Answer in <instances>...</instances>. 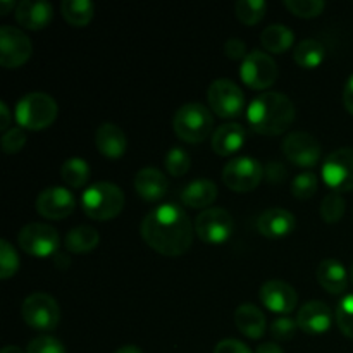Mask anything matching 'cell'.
<instances>
[{
    "instance_id": "33",
    "label": "cell",
    "mask_w": 353,
    "mask_h": 353,
    "mask_svg": "<svg viewBox=\"0 0 353 353\" xmlns=\"http://www.w3.org/2000/svg\"><path fill=\"white\" fill-rule=\"evenodd\" d=\"M165 169L171 176L179 178V176H185L190 171V165H192V157H190L188 152L185 148L174 147L168 152V155L164 157Z\"/></svg>"
},
{
    "instance_id": "7",
    "label": "cell",
    "mask_w": 353,
    "mask_h": 353,
    "mask_svg": "<svg viewBox=\"0 0 353 353\" xmlns=\"http://www.w3.org/2000/svg\"><path fill=\"white\" fill-rule=\"evenodd\" d=\"M240 74L248 88L265 90L278 79V65L268 52L254 50L241 62Z\"/></svg>"
},
{
    "instance_id": "9",
    "label": "cell",
    "mask_w": 353,
    "mask_h": 353,
    "mask_svg": "<svg viewBox=\"0 0 353 353\" xmlns=\"http://www.w3.org/2000/svg\"><path fill=\"white\" fill-rule=\"evenodd\" d=\"M264 176L261 162L252 157H238L228 162L223 169V181L230 190L238 193L257 188Z\"/></svg>"
},
{
    "instance_id": "18",
    "label": "cell",
    "mask_w": 353,
    "mask_h": 353,
    "mask_svg": "<svg viewBox=\"0 0 353 353\" xmlns=\"http://www.w3.org/2000/svg\"><path fill=\"white\" fill-rule=\"evenodd\" d=\"M95 145L107 159H119L126 154V133L114 123H103L95 131Z\"/></svg>"
},
{
    "instance_id": "48",
    "label": "cell",
    "mask_w": 353,
    "mask_h": 353,
    "mask_svg": "<svg viewBox=\"0 0 353 353\" xmlns=\"http://www.w3.org/2000/svg\"><path fill=\"white\" fill-rule=\"evenodd\" d=\"M116 353H143V352H141L138 347H134V345H124V347H121Z\"/></svg>"
},
{
    "instance_id": "41",
    "label": "cell",
    "mask_w": 353,
    "mask_h": 353,
    "mask_svg": "<svg viewBox=\"0 0 353 353\" xmlns=\"http://www.w3.org/2000/svg\"><path fill=\"white\" fill-rule=\"evenodd\" d=\"M224 54L231 59V61H238V59L247 57V45L240 38H230L224 43Z\"/></svg>"
},
{
    "instance_id": "13",
    "label": "cell",
    "mask_w": 353,
    "mask_h": 353,
    "mask_svg": "<svg viewBox=\"0 0 353 353\" xmlns=\"http://www.w3.org/2000/svg\"><path fill=\"white\" fill-rule=\"evenodd\" d=\"M31 40L24 31L12 26L0 28V65L6 69L19 68L30 61Z\"/></svg>"
},
{
    "instance_id": "45",
    "label": "cell",
    "mask_w": 353,
    "mask_h": 353,
    "mask_svg": "<svg viewBox=\"0 0 353 353\" xmlns=\"http://www.w3.org/2000/svg\"><path fill=\"white\" fill-rule=\"evenodd\" d=\"M0 117H2V119H0V131L6 133V131L10 130V110L6 102H0Z\"/></svg>"
},
{
    "instance_id": "40",
    "label": "cell",
    "mask_w": 353,
    "mask_h": 353,
    "mask_svg": "<svg viewBox=\"0 0 353 353\" xmlns=\"http://www.w3.org/2000/svg\"><path fill=\"white\" fill-rule=\"evenodd\" d=\"M26 353H65V348L57 338L38 336L28 345Z\"/></svg>"
},
{
    "instance_id": "6",
    "label": "cell",
    "mask_w": 353,
    "mask_h": 353,
    "mask_svg": "<svg viewBox=\"0 0 353 353\" xmlns=\"http://www.w3.org/2000/svg\"><path fill=\"white\" fill-rule=\"evenodd\" d=\"M23 319L37 331H52L61 321V309L47 293H31L23 302Z\"/></svg>"
},
{
    "instance_id": "15",
    "label": "cell",
    "mask_w": 353,
    "mask_h": 353,
    "mask_svg": "<svg viewBox=\"0 0 353 353\" xmlns=\"http://www.w3.org/2000/svg\"><path fill=\"white\" fill-rule=\"evenodd\" d=\"M76 200L72 193L61 186L43 190L37 199V212L50 221L65 219L69 214H72Z\"/></svg>"
},
{
    "instance_id": "22",
    "label": "cell",
    "mask_w": 353,
    "mask_h": 353,
    "mask_svg": "<svg viewBox=\"0 0 353 353\" xmlns=\"http://www.w3.org/2000/svg\"><path fill=\"white\" fill-rule=\"evenodd\" d=\"M234 326L243 336L259 340L265 333V316L254 303H241L234 310Z\"/></svg>"
},
{
    "instance_id": "37",
    "label": "cell",
    "mask_w": 353,
    "mask_h": 353,
    "mask_svg": "<svg viewBox=\"0 0 353 353\" xmlns=\"http://www.w3.org/2000/svg\"><path fill=\"white\" fill-rule=\"evenodd\" d=\"M336 324L345 336L353 340V295H347L336 309Z\"/></svg>"
},
{
    "instance_id": "24",
    "label": "cell",
    "mask_w": 353,
    "mask_h": 353,
    "mask_svg": "<svg viewBox=\"0 0 353 353\" xmlns=\"http://www.w3.org/2000/svg\"><path fill=\"white\" fill-rule=\"evenodd\" d=\"M217 199V186L210 179L200 178L181 190V202L192 209H205Z\"/></svg>"
},
{
    "instance_id": "29",
    "label": "cell",
    "mask_w": 353,
    "mask_h": 353,
    "mask_svg": "<svg viewBox=\"0 0 353 353\" xmlns=\"http://www.w3.org/2000/svg\"><path fill=\"white\" fill-rule=\"evenodd\" d=\"M62 16L71 26L83 28L93 19L95 6L90 0H64L61 6Z\"/></svg>"
},
{
    "instance_id": "50",
    "label": "cell",
    "mask_w": 353,
    "mask_h": 353,
    "mask_svg": "<svg viewBox=\"0 0 353 353\" xmlns=\"http://www.w3.org/2000/svg\"><path fill=\"white\" fill-rule=\"evenodd\" d=\"M350 278H352V285H353V264H352V269H350Z\"/></svg>"
},
{
    "instance_id": "36",
    "label": "cell",
    "mask_w": 353,
    "mask_h": 353,
    "mask_svg": "<svg viewBox=\"0 0 353 353\" xmlns=\"http://www.w3.org/2000/svg\"><path fill=\"white\" fill-rule=\"evenodd\" d=\"M285 7L296 17H317L323 14L326 3L323 0H285Z\"/></svg>"
},
{
    "instance_id": "27",
    "label": "cell",
    "mask_w": 353,
    "mask_h": 353,
    "mask_svg": "<svg viewBox=\"0 0 353 353\" xmlns=\"http://www.w3.org/2000/svg\"><path fill=\"white\" fill-rule=\"evenodd\" d=\"M295 34L285 24H271L261 33L262 47L272 54H283L293 45Z\"/></svg>"
},
{
    "instance_id": "1",
    "label": "cell",
    "mask_w": 353,
    "mask_h": 353,
    "mask_svg": "<svg viewBox=\"0 0 353 353\" xmlns=\"http://www.w3.org/2000/svg\"><path fill=\"white\" fill-rule=\"evenodd\" d=\"M141 236L155 252L178 257L188 252L193 241V224L188 214L174 203L155 207L141 223Z\"/></svg>"
},
{
    "instance_id": "47",
    "label": "cell",
    "mask_w": 353,
    "mask_h": 353,
    "mask_svg": "<svg viewBox=\"0 0 353 353\" xmlns=\"http://www.w3.org/2000/svg\"><path fill=\"white\" fill-rule=\"evenodd\" d=\"M12 7H14V2H9V0H0V14H2V16H7Z\"/></svg>"
},
{
    "instance_id": "26",
    "label": "cell",
    "mask_w": 353,
    "mask_h": 353,
    "mask_svg": "<svg viewBox=\"0 0 353 353\" xmlns=\"http://www.w3.org/2000/svg\"><path fill=\"white\" fill-rule=\"evenodd\" d=\"M100 243V234L92 226H78L65 234L64 245L71 254H88Z\"/></svg>"
},
{
    "instance_id": "42",
    "label": "cell",
    "mask_w": 353,
    "mask_h": 353,
    "mask_svg": "<svg viewBox=\"0 0 353 353\" xmlns=\"http://www.w3.org/2000/svg\"><path fill=\"white\" fill-rule=\"evenodd\" d=\"M214 353H252L250 348L247 347L241 341L233 340V338H228V340L219 341L214 348Z\"/></svg>"
},
{
    "instance_id": "11",
    "label": "cell",
    "mask_w": 353,
    "mask_h": 353,
    "mask_svg": "<svg viewBox=\"0 0 353 353\" xmlns=\"http://www.w3.org/2000/svg\"><path fill=\"white\" fill-rule=\"evenodd\" d=\"M19 247L33 257H48L59 248V233L55 228L45 223H31L21 230Z\"/></svg>"
},
{
    "instance_id": "19",
    "label": "cell",
    "mask_w": 353,
    "mask_h": 353,
    "mask_svg": "<svg viewBox=\"0 0 353 353\" xmlns=\"http://www.w3.org/2000/svg\"><path fill=\"white\" fill-rule=\"evenodd\" d=\"M52 6L45 0H23L16 6V19L26 30H43L52 21Z\"/></svg>"
},
{
    "instance_id": "44",
    "label": "cell",
    "mask_w": 353,
    "mask_h": 353,
    "mask_svg": "<svg viewBox=\"0 0 353 353\" xmlns=\"http://www.w3.org/2000/svg\"><path fill=\"white\" fill-rule=\"evenodd\" d=\"M343 103H345V109H347L353 116V74L348 78L347 85H345Z\"/></svg>"
},
{
    "instance_id": "35",
    "label": "cell",
    "mask_w": 353,
    "mask_h": 353,
    "mask_svg": "<svg viewBox=\"0 0 353 353\" xmlns=\"http://www.w3.org/2000/svg\"><path fill=\"white\" fill-rule=\"evenodd\" d=\"M317 188H319V181H317V176L314 172H302L292 183V193L299 200L312 199Z\"/></svg>"
},
{
    "instance_id": "16",
    "label": "cell",
    "mask_w": 353,
    "mask_h": 353,
    "mask_svg": "<svg viewBox=\"0 0 353 353\" xmlns=\"http://www.w3.org/2000/svg\"><path fill=\"white\" fill-rule=\"evenodd\" d=\"M259 296L271 312L283 314V316L295 310L296 303H299V295H296L295 288L279 279H271V281L264 283L261 286Z\"/></svg>"
},
{
    "instance_id": "3",
    "label": "cell",
    "mask_w": 353,
    "mask_h": 353,
    "mask_svg": "<svg viewBox=\"0 0 353 353\" xmlns=\"http://www.w3.org/2000/svg\"><path fill=\"white\" fill-rule=\"evenodd\" d=\"M81 205L86 216L92 219H114L119 216L124 207V193L114 183L99 181L83 193Z\"/></svg>"
},
{
    "instance_id": "14",
    "label": "cell",
    "mask_w": 353,
    "mask_h": 353,
    "mask_svg": "<svg viewBox=\"0 0 353 353\" xmlns=\"http://www.w3.org/2000/svg\"><path fill=\"white\" fill-rule=\"evenodd\" d=\"M283 152L286 159L296 168L310 169L319 162L321 159V145L312 134L303 133V131H295L290 133L283 140Z\"/></svg>"
},
{
    "instance_id": "12",
    "label": "cell",
    "mask_w": 353,
    "mask_h": 353,
    "mask_svg": "<svg viewBox=\"0 0 353 353\" xmlns=\"http://www.w3.org/2000/svg\"><path fill=\"white\" fill-rule=\"evenodd\" d=\"M234 221L224 209H207L195 219V233L205 243H223L233 234Z\"/></svg>"
},
{
    "instance_id": "32",
    "label": "cell",
    "mask_w": 353,
    "mask_h": 353,
    "mask_svg": "<svg viewBox=\"0 0 353 353\" xmlns=\"http://www.w3.org/2000/svg\"><path fill=\"white\" fill-rule=\"evenodd\" d=\"M265 9H268V6H265L264 0H238L236 6H234L236 17L248 26H254L259 21H262Z\"/></svg>"
},
{
    "instance_id": "20",
    "label": "cell",
    "mask_w": 353,
    "mask_h": 353,
    "mask_svg": "<svg viewBox=\"0 0 353 353\" xmlns=\"http://www.w3.org/2000/svg\"><path fill=\"white\" fill-rule=\"evenodd\" d=\"M259 231L262 236L265 238H285L295 230V216L290 210L279 209H269L259 217Z\"/></svg>"
},
{
    "instance_id": "17",
    "label": "cell",
    "mask_w": 353,
    "mask_h": 353,
    "mask_svg": "<svg viewBox=\"0 0 353 353\" xmlns=\"http://www.w3.org/2000/svg\"><path fill=\"white\" fill-rule=\"evenodd\" d=\"M333 323V312L327 307V303L321 300H310L302 309L299 310L296 316V324L302 331L309 334H323L326 333Z\"/></svg>"
},
{
    "instance_id": "5",
    "label": "cell",
    "mask_w": 353,
    "mask_h": 353,
    "mask_svg": "<svg viewBox=\"0 0 353 353\" xmlns=\"http://www.w3.org/2000/svg\"><path fill=\"white\" fill-rule=\"evenodd\" d=\"M172 128L179 140L186 143H200L212 131L214 117L202 103H185L176 110Z\"/></svg>"
},
{
    "instance_id": "38",
    "label": "cell",
    "mask_w": 353,
    "mask_h": 353,
    "mask_svg": "<svg viewBox=\"0 0 353 353\" xmlns=\"http://www.w3.org/2000/svg\"><path fill=\"white\" fill-rule=\"evenodd\" d=\"M296 330H299V324L296 321H293L292 317L283 316L278 317L271 323V336L276 338L279 341H288L295 336Z\"/></svg>"
},
{
    "instance_id": "39",
    "label": "cell",
    "mask_w": 353,
    "mask_h": 353,
    "mask_svg": "<svg viewBox=\"0 0 353 353\" xmlns=\"http://www.w3.org/2000/svg\"><path fill=\"white\" fill-rule=\"evenodd\" d=\"M26 145V133L23 128H10L2 137V148L6 154H17Z\"/></svg>"
},
{
    "instance_id": "31",
    "label": "cell",
    "mask_w": 353,
    "mask_h": 353,
    "mask_svg": "<svg viewBox=\"0 0 353 353\" xmlns=\"http://www.w3.org/2000/svg\"><path fill=\"white\" fill-rule=\"evenodd\" d=\"M345 210H347V200L338 192L327 193L321 202V217L327 224L340 223L341 217L345 216Z\"/></svg>"
},
{
    "instance_id": "49",
    "label": "cell",
    "mask_w": 353,
    "mask_h": 353,
    "mask_svg": "<svg viewBox=\"0 0 353 353\" xmlns=\"http://www.w3.org/2000/svg\"><path fill=\"white\" fill-rule=\"evenodd\" d=\"M2 353H23V350H21V348L12 347V345H10V347H6V348H3Z\"/></svg>"
},
{
    "instance_id": "46",
    "label": "cell",
    "mask_w": 353,
    "mask_h": 353,
    "mask_svg": "<svg viewBox=\"0 0 353 353\" xmlns=\"http://www.w3.org/2000/svg\"><path fill=\"white\" fill-rule=\"evenodd\" d=\"M255 353H283V350H281V347L276 343H262V345H259Z\"/></svg>"
},
{
    "instance_id": "21",
    "label": "cell",
    "mask_w": 353,
    "mask_h": 353,
    "mask_svg": "<svg viewBox=\"0 0 353 353\" xmlns=\"http://www.w3.org/2000/svg\"><path fill=\"white\" fill-rule=\"evenodd\" d=\"M134 190L147 202H157L168 193V179L159 169L143 168L134 176Z\"/></svg>"
},
{
    "instance_id": "28",
    "label": "cell",
    "mask_w": 353,
    "mask_h": 353,
    "mask_svg": "<svg viewBox=\"0 0 353 353\" xmlns=\"http://www.w3.org/2000/svg\"><path fill=\"white\" fill-rule=\"evenodd\" d=\"M324 55H326V50H324L323 43L314 40V38L300 41L293 50V59L303 69L317 68L324 61Z\"/></svg>"
},
{
    "instance_id": "10",
    "label": "cell",
    "mask_w": 353,
    "mask_h": 353,
    "mask_svg": "<svg viewBox=\"0 0 353 353\" xmlns=\"http://www.w3.org/2000/svg\"><path fill=\"white\" fill-rule=\"evenodd\" d=\"M323 179L334 192L353 190V148L345 147L331 152L323 165Z\"/></svg>"
},
{
    "instance_id": "25",
    "label": "cell",
    "mask_w": 353,
    "mask_h": 353,
    "mask_svg": "<svg viewBox=\"0 0 353 353\" xmlns=\"http://www.w3.org/2000/svg\"><path fill=\"white\" fill-rule=\"evenodd\" d=\"M245 128L236 123H226L216 130L212 137V150L217 155H226L234 154L240 150L245 143Z\"/></svg>"
},
{
    "instance_id": "4",
    "label": "cell",
    "mask_w": 353,
    "mask_h": 353,
    "mask_svg": "<svg viewBox=\"0 0 353 353\" xmlns=\"http://www.w3.org/2000/svg\"><path fill=\"white\" fill-rule=\"evenodd\" d=\"M57 102L48 93L33 92L24 95L16 105V121L21 128L40 131L57 119Z\"/></svg>"
},
{
    "instance_id": "34",
    "label": "cell",
    "mask_w": 353,
    "mask_h": 353,
    "mask_svg": "<svg viewBox=\"0 0 353 353\" xmlns=\"http://www.w3.org/2000/svg\"><path fill=\"white\" fill-rule=\"evenodd\" d=\"M19 269V255L7 240L0 241V278L9 279Z\"/></svg>"
},
{
    "instance_id": "8",
    "label": "cell",
    "mask_w": 353,
    "mask_h": 353,
    "mask_svg": "<svg viewBox=\"0 0 353 353\" xmlns=\"http://www.w3.org/2000/svg\"><path fill=\"white\" fill-rule=\"evenodd\" d=\"M207 100L209 105L217 116L221 117H238L245 107V95L236 83L231 79H216L210 83L207 90Z\"/></svg>"
},
{
    "instance_id": "43",
    "label": "cell",
    "mask_w": 353,
    "mask_h": 353,
    "mask_svg": "<svg viewBox=\"0 0 353 353\" xmlns=\"http://www.w3.org/2000/svg\"><path fill=\"white\" fill-rule=\"evenodd\" d=\"M265 176H268V181L271 183H281L286 178V169L281 162H271L265 169Z\"/></svg>"
},
{
    "instance_id": "2",
    "label": "cell",
    "mask_w": 353,
    "mask_h": 353,
    "mask_svg": "<svg viewBox=\"0 0 353 353\" xmlns=\"http://www.w3.org/2000/svg\"><path fill=\"white\" fill-rule=\"evenodd\" d=\"M247 119L252 130L265 137L283 134L295 121V105L279 92L262 93L248 105Z\"/></svg>"
},
{
    "instance_id": "23",
    "label": "cell",
    "mask_w": 353,
    "mask_h": 353,
    "mask_svg": "<svg viewBox=\"0 0 353 353\" xmlns=\"http://www.w3.org/2000/svg\"><path fill=\"white\" fill-rule=\"evenodd\" d=\"M316 276L319 285L323 286L327 293L340 295V293H343L345 290H347V269H345L343 264H341L340 261H336V259H324L319 264V268H317Z\"/></svg>"
},
{
    "instance_id": "30",
    "label": "cell",
    "mask_w": 353,
    "mask_h": 353,
    "mask_svg": "<svg viewBox=\"0 0 353 353\" xmlns=\"http://www.w3.org/2000/svg\"><path fill=\"white\" fill-rule=\"evenodd\" d=\"M61 176L71 188H81V186H85L90 179V165L86 164V161H83V159H68V161L62 164Z\"/></svg>"
}]
</instances>
